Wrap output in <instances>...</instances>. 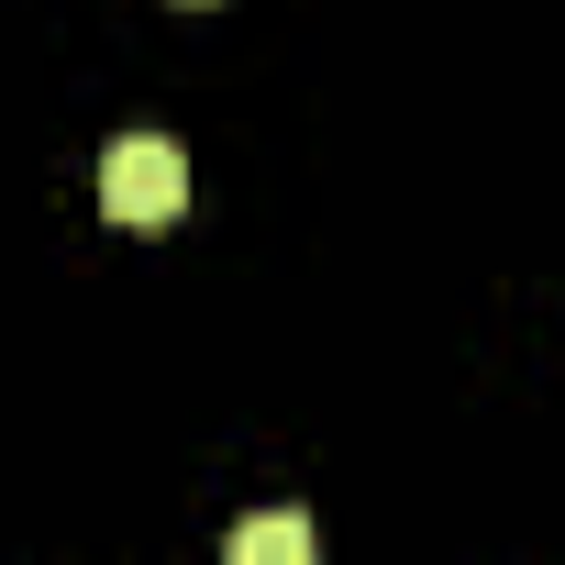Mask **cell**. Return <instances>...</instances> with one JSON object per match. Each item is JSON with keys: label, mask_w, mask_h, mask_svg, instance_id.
<instances>
[{"label": "cell", "mask_w": 565, "mask_h": 565, "mask_svg": "<svg viewBox=\"0 0 565 565\" xmlns=\"http://www.w3.org/2000/svg\"><path fill=\"white\" fill-rule=\"evenodd\" d=\"M178 200H189V156L167 134H111L100 145V211L111 222L156 233V222H178Z\"/></svg>", "instance_id": "cell-1"}, {"label": "cell", "mask_w": 565, "mask_h": 565, "mask_svg": "<svg viewBox=\"0 0 565 565\" xmlns=\"http://www.w3.org/2000/svg\"><path fill=\"white\" fill-rule=\"evenodd\" d=\"M222 565H322V532H311V510H255V521H233Z\"/></svg>", "instance_id": "cell-2"}]
</instances>
